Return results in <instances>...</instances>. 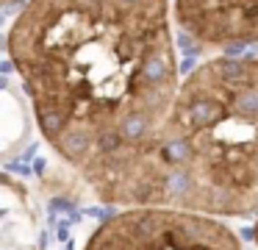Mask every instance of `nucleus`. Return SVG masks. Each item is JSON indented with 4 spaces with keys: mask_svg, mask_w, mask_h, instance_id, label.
Masks as SVG:
<instances>
[{
    "mask_svg": "<svg viewBox=\"0 0 258 250\" xmlns=\"http://www.w3.org/2000/svg\"><path fill=\"white\" fill-rule=\"evenodd\" d=\"M169 0H28L6 53L45 142L92 178L150 139L183 83Z\"/></svg>",
    "mask_w": 258,
    "mask_h": 250,
    "instance_id": "f257e3e1",
    "label": "nucleus"
},
{
    "mask_svg": "<svg viewBox=\"0 0 258 250\" xmlns=\"http://www.w3.org/2000/svg\"><path fill=\"white\" fill-rule=\"evenodd\" d=\"M84 183L122 209L258 217V56L197 64L158 131Z\"/></svg>",
    "mask_w": 258,
    "mask_h": 250,
    "instance_id": "f03ea898",
    "label": "nucleus"
},
{
    "mask_svg": "<svg viewBox=\"0 0 258 250\" xmlns=\"http://www.w3.org/2000/svg\"><path fill=\"white\" fill-rule=\"evenodd\" d=\"M84 250H241V239L217 217L175 209H125L89 233Z\"/></svg>",
    "mask_w": 258,
    "mask_h": 250,
    "instance_id": "7ed1b4c3",
    "label": "nucleus"
},
{
    "mask_svg": "<svg viewBox=\"0 0 258 250\" xmlns=\"http://www.w3.org/2000/svg\"><path fill=\"white\" fill-rule=\"evenodd\" d=\"M172 17L186 56L189 50L236 56L258 44V0H172Z\"/></svg>",
    "mask_w": 258,
    "mask_h": 250,
    "instance_id": "20e7f679",
    "label": "nucleus"
},
{
    "mask_svg": "<svg viewBox=\"0 0 258 250\" xmlns=\"http://www.w3.org/2000/svg\"><path fill=\"white\" fill-rule=\"evenodd\" d=\"M0 3H3V9H6V14H12V6H25L28 3V0H0Z\"/></svg>",
    "mask_w": 258,
    "mask_h": 250,
    "instance_id": "39448f33",
    "label": "nucleus"
},
{
    "mask_svg": "<svg viewBox=\"0 0 258 250\" xmlns=\"http://www.w3.org/2000/svg\"><path fill=\"white\" fill-rule=\"evenodd\" d=\"M34 164H36V172H39V175H42V172H45V159H36Z\"/></svg>",
    "mask_w": 258,
    "mask_h": 250,
    "instance_id": "423d86ee",
    "label": "nucleus"
},
{
    "mask_svg": "<svg viewBox=\"0 0 258 250\" xmlns=\"http://www.w3.org/2000/svg\"><path fill=\"white\" fill-rule=\"evenodd\" d=\"M252 233H255V239H252V242H255V247H258V217H255V225H252Z\"/></svg>",
    "mask_w": 258,
    "mask_h": 250,
    "instance_id": "0eeeda50",
    "label": "nucleus"
}]
</instances>
